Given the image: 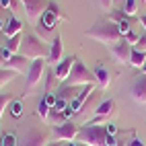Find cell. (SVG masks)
Segmentation results:
<instances>
[{"mask_svg": "<svg viewBox=\"0 0 146 146\" xmlns=\"http://www.w3.org/2000/svg\"><path fill=\"white\" fill-rule=\"evenodd\" d=\"M4 25H6V21H2V17H0V33L4 31Z\"/></svg>", "mask_w": 146, "mask_h": 146, "instance_id": "d6a6232c", "label": "cell"}, {"mask_svg": "<svg viewBox=\"0 0 146 146\" xmlns=\"http://www.w3.org/2000/svg\"><path fill=\"white\" fill-rule=\"evenodd\" d=\"M60 19H64L60 6H58L56 2H50V4H47V8L43 11V15L39 17L37 25H35V35L50 43L52 37H54L56 31H58V21H60Z\"/></svg>", "mask_w": 146, "mask_h": 146, "instance_id": "6da1fadb", "label": "cell"}, {"mask_svg": "<svg viewBox=\"0 0 146 146\" xmlns=\"http://www.w3.org/2000/svg\"><path fill=\"white\" fill-rule=\"evenodd\" d=\"M19 54L25 56L27 60H45L47 56H50V43L43 41L41 37H37L35 33H25L23 35V43H21V50Z\"/></svg>", "mask_w": 146, "mask_h": 146, "instance_id": "277c9868", "label": "cell"}, {"mask_svg": "<svg viewBox=\"0 0 146 146\" xmlns=\"http://www.w3.org/2000/svg\"><path fill=\"white\" fill-rule=\"evenodd\" d=\"M64 84L68 86H78V84H97V78H95V74L86 68L80 60H76L74 66H72V70L70 74H68V78L64 80Z\"/></svg>", "mask_w": 146, "mask_h": 146, "instance_id": "5b68a950", "label": "cell"}, {"mask_svg": "<svg viewBox=\"0 0 146 146\" xmlns=\"http://www.w3.org/2000/svg\"><path fill=\"white\" fill-rule=\"evenodd\" d=\"M21 43H23V33H19V35L11 37V39H6V45L4 47L15 56V54H19V50H21Z\"/></svg>", "mask_w": 146, "mask_h": 146, "instance_id": "d6986e66", "label": "cell"}, {"mask_svg": "<svg viewBox=\"0 0 146 146\" xmlns=\"http://www.w3.org/2000/svg\"><path fill=\"white\" fill-rule=\"evenodd\" d=\"M113 109H115V101H113V99H105L103 103L97 105V109H95V117H93L91 123H99V121H103L107 115H111V113H113Z\"/></svg>", "mask_w": 146, "mask_h": 146, "instance_id": "5bb4252c", "label": "cell"}, {"mask_svg": "<svg viewBox=\"0 0 146 146\" xmlns=\"http://www.w3.org/2000/svg\"><path fill=\"white\" fill-rule=\"evenodd\" d=\"M138 37H140V35H136V33H134V31H130V33H128V35H125V39H128V43H130V45H132V47H134V45H136V43H138Z\"/></svg>", "mask_w": 146, "mask_h": 146, "instance_id": "4316f807", "label": "cell"}, {"mask_svg": "<svg viewBox=\"0 0 146 146\" xmlns=\"http://www.w3.org/2000/svg\"><path fill=\"white\" fill-rule=\"evenodd\" d=\"M140 2H142V4H146V0H140Z\"/></svg>", "mask_w": 146, "mask_h": 146, "instance_id": "d590c367", "label": "cell"}, {"mask_svg": "<svg viewBox=\"0 0 146 146\" xmlns=\"http://www.w3.org/2000/svg\"><path fill=\"white\" fill-rule=\"evenodd\" d=\"M29 66H31V60H27L21 54H15L11 60L4 64L6 70H15V72H25V70H29Z\"/></svg>", "mask_w": 146, "mask_h": 146, "instance_id": "9a60e30c", "label": "cell"}, {"mask_svg": "<svg viewBox=\"0 0 146 146\" xmlns=\"http://www.w3.org/2000/svg\"><path fill=\"white\" fill-rule=\"evenodd\" d=\"M11 58H13V54L8 52L4 45H0V68H4V64L11 60Z\"/></svg>", "mask_w": 146, "mask_h": 146, "instance_id": "603a6c76", "label": "cell"}, {"mask_svg": "<svg viewBox=\"0 0 146 146\" xmlns=\"http://www.w3.org/2000/svg\"><path fill=\"white\" fill-rule=\"evenodd\" d=\"M84 35L91 37V39H95V41H99V43H107V45L117 43L123 37L121 31H119V27H117V23L109 21V19H101V21H97L91 29H86V31H84Z\"/></svg>", "mask_w": 146, "mask_h": 146, "instance_id": "3957f363", "label": "cell"}, {"mask_svg": "<svg viewBox=\"0 0 146 146\" xmlns=\"http://www.w3.org/2000/svg\"><path fill=\"white\" fill-rule=\"evenodd\" d=\"M62 52H64V45H62V35L56 31V35L52 37V41H50V56L45 58V62H47V64H52V66H56L58 62L62 60Z\"/></svg>", "mask_w": 146, "mask_h": 146, "instance_id": "7c38bea8", "label": "cell"}, {"mask_svg": "<svg viewBox=\"0 0 146 146\" xmlns=\"http://www.w3.org/2000/svg\"><path fill=\"white\" fill-rule=\"evenodd\" d=\"M45 74V60L41 58V60H33L31 66H29L27 70V82H25V93L23 95H29L35 91V86L39 84V80L43 78Z\"/></svg>", "mask_w": 146, "mask_h": 146, "instance_id": "8992f818", "label": "cell"}, {"mask_svg": "<svg viewBox=\"0 0 146 146\" xmlns=\"http://www.w3.org/2000/svg\"><path fill=\"white\" fill-rule=\"evenodd\" d=\"M142 74H146V64H144V66H142Z\"/></svg>", "mask_w": 146, "mask_h": 146, "instance_id": "e575fe53", "label": "cell"}, {"mask_svg": "<svg viewBox=\"0 0 146 146\" xmlns=\"http://www.w3.org/2000/svg\"><path fill=\"white\" fill-rule=\"evenodd\" d=\"M109 54L113 56V60H115V62H119V64H130L132 45L128 43V39H125V37H121L117 43L109 45Z\"/></svg>", "mask_w": 146, "mask_h": 146, "instance_id": "30bf717a", "label": "cell"}, {"mask_svg": "<svg viewBox=\"0 0 146 146\" xmlns=\"http://www.w3.org/2000/svg\"><path fill=\"white\" fill-rule=\"evenodd\" d=\"M21 2H23V8H25V13H27L29 23L37 25L39 17L43 15V11L47 8V4H50V0H21Z\"/></svg>", "mask_w": 146, "mask_h": 146, "instance_id": "9c48e42d", "label": "cell"}, {"mask_svg": "<svg viewBox=\"0 0 146 146\" xmlns=\"http://www.w3.org/2000/svg\"><path fill=\"white\" fill-rule=\"evenodd\" d=\"M47 144V132L39 128H27L21 138H17V146H45Z\"/></svg>", "mask_w": 146, "mask_h": 146, "instance_id": "52a82bcc", "label": "cell"}, {"mask_svg": "<svg viewBox=\"0 0 146 146\" xmlns=\"http://www.w3.org/2000/svg\"><path fill=\"white\" fill-rule=\"evenodd\" d=\"M78 142H84L89 146H117V138L111 136L107 132V128L99 123H89V125H82L78 130V136H76Z\"/></svg>", "mask_w": 146, "mask_h": 146, "instance_id": "7a4b0ae2", "label": "cell"}, {"mask_svg": "<svg viewBox=\"0 0 146 146\" xmlns=\"http://www.w3.org/2000/svg\"><path fill=\"white\" fill-rule=\"evenodd\" d=\"M8 2H11V13H17L19 8L23 6V2H21V0H8Z\"/></svg>", "mask_w": 146, "mask_h": 146, "instance_id": "83f0119b", "label": "cell"}, {"mask_svg": "<svg viewBox=\"0 0 146 146\" xmlns=\"http://www.w3.org/2000/svg\"><path fill=\"white\" fill-rule=\"evenodd\" d=\"M19 33H23V23L19 21L17 17H11V19L6 21V25H4L2 35L6 37V39H11V37H15V35H19Z\"/></svg>", "mask_w": 146, "mask_h": 146, "instance_id": "2e32d148", "label": "cell"}, {"mask_svg": "<svg viewBox=\"0 0 146 146\" xmlns=\"http://www.w3.org/2000/svg\"><path fill=\"white\" fill-rule=\"evenodd\" d=\"M121 11H123L125 15H128V17L136 15V13H138V0H123Z\"/></svg>", "mask_w": 146, "mask_h": 146, "instance_id": "44dd1931", "label": "cell"}, {"mask_svg": "<svg viewBox=\"0 0 146 146\" xmlns=\"http://www.w3.org/2000/svg\"><path fill=\"white\" fill-rule=\"evenodd\" d=\"M140 23H142V27H144V31H146V15H142V17H140Z\"/></svg>", "mask_w": 146, "mask_h": 146, "instance_id": "1f68e13d", "label": "cell"}, {"mask_svg": "<svg viewBox=\"0 0 146 146\" xmlns=\"http://www.w3.org/2000/svg\"><path fill=\"white\" fill-rule=\"evenodd\" d=\"M95 78H97V84H99V89H107L111 82V76H109V70L103 66V64H97V68L93 70Z\"/></svg>", "mask_w": 146, "mask_h": 146, "instance_id": "e0dca14e", "label": "cell"}, {"mask_svg": "<svg viewBox=\"0 0 146 146\" xmlns=\"http://www.w3.org/2000/svg\"><path fill=\"white\" fill-rule=\"evenodd\" d=\"M144 64H146V52H140V50H136V47H132L130 66H134V68H142Z\"/></svg>", "mask_w": 146, "mask_h": 146, "instance_id": "ac0fdd59", "label": "cell"}, {"mask_svg": "<svg viewBox=\"0 0 146 146\" xmlns=\"http://www.w3.org/2000/svg\"><path fill=\"white\" fill-rule=\"evenodd\" d=\"M78 130H80L78 123L72 121V119H68L64 123L54 125V136L60 142H72V140H76V136H78Z\"/></svg>", "mask_w": 146, "mask_h": 146, "instance_id": "ba28073f", "label": "cell"}, {"mask_svg": "<svg viewBox=\"0 0 146 146\" xmlns=\"http://www.w3.org/2000/svg\"><path fill=\"white\" fill-rule=\"evenodd\" d=\"M128 146H144V142H142V140H138V138H132V140L128 142Z\"/></svg>", "mask_w": 146, "mask_h": 146, "instance_id": "f1b7e54d", "label": "cell"}, {"mask_svg": "<svg viewBox=\"0 0 146 146\" xmlns=\"http://www.w3.org/2000/svg\"><path fill=\"white\" fill-rule=\"evenodd\" d=\"M11 101H13V95L11 93H0V117H2L4 109L11 105Z\"/></svg>", "mask_w": 146, "mask_h": 146, "instance_id": "7402d4cb", "label": "cell"}, {"mask_svg": "<svg viewBox=\"0 0 146 146\" xmlns=\"http://www.w3.org/2000/svg\"><path fill=\"white\" fill-rule=\"evenodd\" d=\"M19 72H15V70H6V68H0V89L2 86H6L8 82H11L15 76H17Z\"/></svg>", "mask_w": 146, "mask_h": 146, "instance_id": "ffe728a7", "label": "cell"}, {"mask_svg": "<svg viewBox=\"0 0 146 146\" xmlns=\"http://www.w3.org/2000/svg\"><path fill=\"white\" fill-rule=\"evenodd\" d=\"M0 11H2V6H0Z\"/></svg>", "mask_w": 146, "mask_h": 146, "instance_id": "8d00e7d4", "label": "cell"}, {"mask_svg": "<svg viewBox=\"0 0 146 146\" xmlns=\"http://www.w3.org/2000/svg\"><path fill=\"white\" fill-rule=\"evenodd\" d=\"M130 95L136 103L146 105V74H138L130 82Z\"/></svg>", "mask_w": 146, "mask_h": 146, "instance_id": "8fae6325", "label": "cell"}, {"mask_svg": "<svg viewBox=\"0 0 146 146\" xmlns=\"http://www.w3.org/2000/svg\"><path fill=\"white\" fill-rule=\"evenodd\" d=\"M78 60V56L76 54H72V56H68V58H62L60 62H58L56 66H54V72H56V78L58 80H66L68 78V74H70V70H72V66H74V62Z\"/></svg>", "mask_w": 146, "mask_h": 146, "instance_id": "4fadbf2b", "label": "cell"}, {"mask_svg": "<svg viewBox=\"0 0 146 146\" xmlns=\"http://www.w3.org/2000/svg\"><path fill=\"white\" fill-rule=\"evenodd\" d=\"M13 113H15V115L21 113V105H19V103H15V105H13Z\"/></svg>", "mask_w": 146, "mask_h": 146, "instance_id": "4dcf8cb0", "label": "cell"}, {"mask_svg": "<svg viewBox=\"0 0 146 146\" xmlns=\"http://www.w3.org/2000/svg\"><path fill=\"white\" fill-rule=\"evenodd\" d=\"M76 146H89V144H84V142H78V140H76Z\"/></svg>", "mask_w": 146, "mask_h": 146, "instance_id": "836d02e7", "label": "cell"}, {"mask_svg": "<svg viewBox=\"0 0 146 146\" xmlns=\"http://www.w3.org/2000/svg\"><path fill=\"white\" fill-rule=\"evenodd\" d=\"M0 146H17V140L13 134H2V138H0Z\"/></svg>", "mask_w": 146, "mask_h": 146, "instance_id": "cb8c5ba5", "label": "cell"}, {"mask_svg": "<svg viewBox=\"0 0 146 146\" xmlns=\"http://www.w3.org/2000/svg\"><path fill=\"white\" fill-rule=\"evenodd\" d=\"M62 146H66V144H62Z\"/></svg>", "mask_w": 146, "mask_h": 146, "instance_id": "74e56055", "label": "cell"}, {"mask_svg": "<svg viewBox=\"0 0 146 146\" xmlns=\"http://www.w3.org/2000/svg\"><path fill=\"white\" fill-rule=\"evenodd\" d=\"M0 6H2V11H11V2H8V0H0Z\"/></svg>", "mask_w": 146, "mask_h": 146, "instance_id": "f546056e", "label": "cell"}, {"mask_svg": "<svg viewBox=\"0 0 146 146\" xmlns=\"http://www.w3.org/2000/svg\"><path fill=\"white\" fill-rule=\"evenodd\" d=\"M134 47H136V50H140V52H146V33L138 37V43H136Z\"/></svg>", "mask_w": 146, "mask_h": 146, "instance_id": "484cf974", "label": "cell"}, {"mask_svg": "<svg viewBox=\"0 0 146 146\" xmlns=\"http://www.w3.org/2000/svg\"><path fill=\"white\" fill-rule=\"evenodd\" d=\"M93 2L99 8H103V11H111L113 8V0H93Z\"/></svg>", "mask_w": 146, "mask_h": 146, "instance_id": "d4e9b609", "label": "cell"}]
</instances>
